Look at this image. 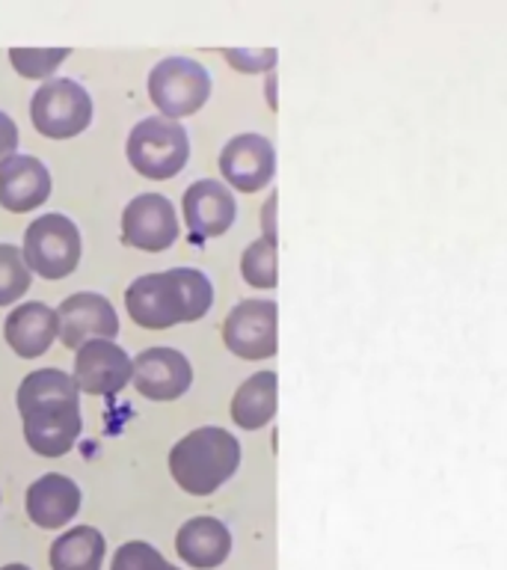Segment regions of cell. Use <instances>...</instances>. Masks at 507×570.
Instances as JSON below:
<instances>
[{
	"label": "cell",
	"instance_id": "24",
	"mask_svg": "<svg viewBox=\"0 0 507 570\" xmlns=\"http://www.w3.org/2000/svg\"><path fill=\"white\" fill-rule=\"evenodd\" d=\"M69 53L71 48H9V62L24 78L48 80Z\"/></svg>",
	"mask_w": 507,
	"mask_h": 570
},
{
	"label": "cell",
	"instance_id": "1",
	"mask_svg": "<svg viewBox=\"0 0 507 570\" xmlns=\"http://www.w3.org/2000/svg\"><path fill=\"white\" fill-rule=\"evenodd\" d=\"M211 303V279L196 267H169L160 274H142L125 288L128 315L146 330H167L205 318Z\"/></svg>",
	"mask_w": 507,
	"mask_h": 570
},
{
	"label": "cell",
	"instance_id": "21",
	"mask_svg": "<svg viewBox=\"0 0 507 570\" xmlns=\"http://www.w3.org/2000/svg\"><path fill=\"white\" fill-rule=\"evenodd\" d=\"M53 399H80V386L74 381V374L62 372V368H36L21 381L16 392L18 413L33 404H42V401Z\"/></svg>",
	"mask_w": 507,
	"mask_h": 570
},
{
	"label": "cell",
	"instance_id": "22",
	"mask_svg": "<svg viewBox=\"0 0 507 570\" xmlns=\"http://www.w3.org/2000/svg\"><path fill=\"white\" fill-rule=\"evenodd\" d=\"M240 276L256 288H276L279 283V249L274 240L258 238L240 253Z\"/></svg>",
	"mask_w": 507,
	"mask_h": 570
},
{
	"label": "cell",
	"instance_id": "27",
	"mask_svg": "<svg viewBox=\"0 0 507 570\" xmlns=\"http://www.w3.org/2000/svg\"><path fill=\"white\" fill-rule=\"evenodd\" d=\"M18 149V125L9 114L0 110V164L7 158H12Z\"/></svg>",
	"mask_w": 507,
	"mask_h": 570
},
{
	"label": "cell",
	"instance_id": "13",
	"mask_svg": "<svg viewBox=\"0 0 507 570\" xmlns=\"http://www.w3.org/2000/svg\"><path fill=\"white\" fill-rule=\"evenodd\" d=\"M60 315V342L71 351H78L92 338H116L119 333V315L113 303L98 292L69 294L57 306Z\"/></svg>",
	"mask_w": 507,
	"mask_h": 570
},
{
	"label": "cell",
	"instance_id": "10",
	"mask_svg": "<svg viewBox=\"0 0 507 570\" xmlns=\"http://www.w3.org/2000/svg\"><path fill=\"white\" fill-rule=\"evenodd\" d=\"M220 173L226 185L240 194H256L276 176V149L265 134H238L220 151Z\"/></svg>",
	"mask_w": 507,
	"mask_h": 570
},
{
	"label": "cell",
	"instance_id": "30",
	"mask_svg": "<svg viewBox=\"0 0 507 570\" xmlns=\"http://www.w3.org/2000/svg\"><path fill=\"white\" fill-rule=\"evenodd\" d=\"M163 570H178V568H176V564H167V568H163Z\"/></svg>",
	"mask_w": 507,
	"mask_h": 570
},
{
	"label": "cell",
	"instance_id": "4",
	"mask_svg": "<svg viewBox=\"0 0 507 570\" xmlns=\"http://www.w3.org/2000/svg\"><path fill=\"white\" fill-rule=\"evenodd\" d=\"M149 96L160 116L178 122L211 98V75L202 62L190 57H163L149 71Z\"/></svg>",
	"mask_w": 507,
	"mask_h": 570
},
{
	"label": "cell",
	"instance_id": "17",
	"mask_svg": "<svg viewBox=\"0 0 507 570\" xmlns=\"http://www.w3.org/2000/svg\"><path fill=\"white\" fill-rule=\"evenodd\" d=\"M27 514L42 529H60L80 511V488L78 481L62 475V472H44L27 488L24 497Z\"/></svg>",
	"mask_w": 507,
	"mask_h": 570
},
{
	"label": "cell",
	"instance_id": "8",
	"mask_svg": "<svg viewBox=\"0 0 507 570\" xmlns=\"http://www.w3.org/2000/svg\"><path fill=\"white\" fill-rule=\"evenodd\" d=\"M21 425H24V440L36 454L42 458H60L78 443L83 431L80 419V401L53 399L21 410Z\"/></svg>",
	"mask_w": 507,
	"mask_h": 570
},
{
	"label": "cell",
	"instance_id": "16",
	"mask_svg": "<svg viewBox=\"0 0 507 570\" xmlns=\"http://www.w3.org/2000/svg\"><path fill=\"white\" fill-rule=\"evenodd\" d=\"M3 336L21 360H33L42 356L53 345V338L60 336V315L48 303L27 301L7 315Z\"/></svg>",
	"mask_w": 507,
	"mask_h": 570
},
{
	"label": "cell",
	"instance_id": "11",
	"mask_svg": "<svg viewBox=\"0 0 507 570\" xmlns=\"http://www.w3.org/2000/svg\"><path fill=\"white\" fill-rule=\"evenodd\" d=\"M74 381L89 395H116L133 381V360L113 338H92L74 351Z\"/></svg>",
	"mask_w": 507,
	"mask_h": 570
},
{
	"label": "cell",
	"instance_id": "12",
	"mask_svg": "<svg viewBox=\"0 0 507 570\" xmlns=\"http://www.w3.org/2000/svg\"><path fill=\"white\" fill-rule=\"evenodd\" d=\"M133 386L151 401L181 399L193 383V365L176 347H146L133 360Z\"/></svg>",
	"mask_w": 507,
	"mask_h": 570
},
{
	"label": "cell",
	"instance_id": "9",
	"mask_svg": "<svg viewBox=\"0 0 507 570\" xmlns=\"http://www.w3.org/2000/svg\"><path fill=\"white\" fill-rule=\"evenodd\" d=\"M178 238L176 205L163 194H140L125 205L122 240L128 247L160 253L172 247Z\"/></svg>",
	"mask_w": 507,
	"mask_h": 570
},
{
	"label": "cell",
	"instance_id": "29",
	"mask_svg": "<svg viewBox=\"0 0 507 570\" xmlns=\"http://www.w3.org/2000/svg\"><path fill=\"white\" fill-rule=\"evenodd\" d=\"M0 570H30V568H27V564H18V561H16V564H3Z\"/></svg>",
	"mask_w": 507,
	"mask_h": 570
},
{
	"label": "cell",
	"instance_id": "19",
	"mask_svg": "<svg viewBox=\"0 0 507 570\" xmlns=\"http://www.w3.org/2000/svg\"><path fill=\"white\" fill-rule=\"evenodd\" d=\"M276 395H279V377L276 372H256L240 383L231 399V419L243 431H258L276 416Z\"/></svg>",
	"mask_w": 507,
	"mask_h": 570
},
{
	"label": "cell",
	"instance_id": "28",
	"mask_svg": "<svg viewBox=\"0 0 507 570\" xmlns=\"http://www.w3.org/2000/svg\"><path fill=\"white\" fill-rule=\"evenodd\" d=\"M276 203H279V196L270 194V199H267L265 208H261V229H265L261 238L274 240V244H276Z\"/></svg>",
	"mask_w": 507,
	"mask_h": 570
},
{
	"label": "cell",
	"instance_id": "5",
	"mask_svg": "<svg viewBox=\"0 0 507 570\" xmlns=\"http://www.w3.org/2000/svg\"><path fill=\"white\" fill-rule=\"evenodd\" d=\"M30 119L36 131L66 140L74 134L87 131L92 122V96L71 78H48L30 98Z\"/></svg>",
	"mask_w": 507,
	"mask_h": 570
},
{
	"label": "cell",
	"instance_id": "26",
	"mask_svg": "<svg viewBox=\"0 0 507 570\" xmlns=\"http://www.w3.org/2000/svg\"><path fill=\"white\" fill-rule=\"evenodd\" d=\"M222 57L243 75H258V71H270L279 60L276 48H222Z\"/></svg>",
	"mask_w": 507,
	"mask_h": 570
},
{
	"label": "cell",
	"instance_id": "23",
	"mask_svg": "<svg viewBox=\"0 0 507 570\" xmlns=\"http://www.w3.org/2000/svg\"><path fill=\"white\" fill-rule=\"evenodd\" d=\"M33 283V271L27 265L24 249L16 244H0V306L16 303Z\"/></svg>",
	"mask_w": 507,
	"mask_h": 570
},
{
	"label": "cell",
	"instance_id": "20",
	"mask_svg": "<svg viewBox=\"0 0 507 570\" xmlns=\"http://www.w3.org/2000/svg\"><path fill=\"white\" fill-rule=\"evenodd\" d=\"M105 534L96 525H74L51 543V570H101Z\"/></svg>",
	"mask_w": 507,
	"mask_h": 570
},
{
	"label": "cell",
	"instance_id": "3",
	"mask_svg": "<svg viewBox=\"0 0 507 570\" xmlns=\"http://www.w3.org/2000/svg\"><path fill=\"white\" fill-rule=\"evenodd\" d=\"M131 167L146 178L163 181L178 176L190 158V137L185 125L167 116H146L133 125L125 142Z\"/></svg>",
	"mask_w": 507,
	"mask_h": 570
},
{
	"label": "cell",
	"instance_id": "7",
	"mask_svg": "<svg viewBox=\"0 0 507 570\" xmlns=\"http://www.w3.org/2000/svg\"><path fill=\"white\" fill-rule=\"evenodd\" d=\"M279 306L274 301H240L222 321V342L240 360H270L279 347Z\"/></svg>",
	"mask_w": 507,
	"mask_h": 570
},
{
	"label": "cell",
	"instance_id": "15",
	"mask_svg": "<svg viewBox=\"0 0 507 570\" xmlns=\"http://www.w3.org/2000/svg\"><path fill=\"white\" fill-rule=\"evenodd\" d=\"M51 196V169L36 155H12L0 164V205L7 212H33Z\"/></svg>",
	"mask_w": 507,
	"mask_h": 570
},
{
	"label": "cell",
	"instance_id": "6",
	"mask_svg": "<svg viewBox=\"0 0 507 570\" xmlns=\"http://www.w3.org/2000/svg\"><path fill=\"white\" fill-rule=\"evenodd\" d=\"M24 258L44 279L69 276L80 262V229L66 214H39L24 232Z\"/></svg>",
	"mask_w": 507,
	"mask_h": 570
},
{
	"label": "cell",
	"instance_id": "14",
	"mask_svg": "<svg viewBox=\"0 0 507 570\" xmlns=\"http://www.w3.org/2000/svg\"><path fill=\"white\" fill-rule=\"evenodd\" d=\"M181 212H185L187 229L193 232L196 240L217 238L231 229V223L238 217V203L226 181L199 178L185 190Z\"/></svg>",
	"mask_w": 507,
	"mask_h": 570
},
{
	"label": "cell",
	"instance_id": "25",
	"mask_svg": "<svg viewBox=\"0 0 507 570\" xmlns=\"http://www.w3.org/2000/svg\"><path fill=\"white\" fill-rule=\"evenodd\" d=\"M169 561L160 556L151 543L146 541H128L122 543L113 556V568L110 570H163Z\"/></svg>",
	"mask_w": 507,
	"mask_h": 570
},
{
	"label": "cell",
	"instance_id": "18",
	"mask_svg": "<svg viewBox=\"0 0 507 570\" xmlns=\"http://www.w3.org/2000/svg\"><path fill=\"white\" fill-rule=\"evenodd\" d=\"M178 559L187 561L196 570L220 568L231 552V532L229 525L217 517H190L181 523L176 534Z\"/></svg>",
	"mask_w": 507,
	"mask_h": 570
},
{
	"label": "cell",
	"instance_id": "2",
	"mask_svg": "<svg viewBox=\"0 0 507 570\" xmlns=\"http://www.w3.org/2000/svg\"><path fill=\"white\" fill-rule=\"evenodd\" d=\"M238 466L240 443L226 428H196L169 449V472L190 497H211L238 472Z\"/></svg>",
	"mask_w": 507,
	"mask_h": 570
}]
</instances>
